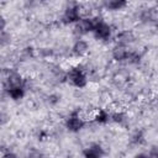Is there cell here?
<instances>
[{"instance_id": "2e32d148", "label": "cell", "mask_w": 158, "mask_h": 158, "mask_svg": "<svg viewBox=\"0 0 158 158\" xmlns=\"http://www.w3.org/2000/svg\"><path fill=\"white\" fill-rule=\"evenodd\" d=\"M146 143V136L144 132L141 130L135 131L130 137V144L133 147H142Z\"/></svg>"}, {"instance_id": "ac0fdd59", "label": "cell", "mask_w": 158, "mask_h": 158, "mask_svg": "<svg viewBox=\"0 0 158 158\" xmlns=\"http://www.w3.org/2000/svg\"><path fill=\"white\" fill-rule=\"evenodd\" d=\"M46 101H47V104H48L49 106H56V105L59 104L60 96H59L58 94H56V93H52V94H49V95L46 96Z\"/></svg>"}, {"instance_id": "e0dca14e", "label": "cell", "mask_w": 158, "mask_h": 158, "mask_svg": "<svg viewBox=\"0 0 158 158\" xmlns=\"http://www.w3.org/2000/svg\"><path fill=\"white\" fill-rule=\"evenodd\" d=\"M11 38H12V37H11L10 31H6V28L1 30V35H0V44H1L2 48L10 46V43H11Z\"/></svg>"}, {"instance_id": "5b68a950", "label": "cell", "mask_w": 158, "mask_h": 158, "mask_svg": "<svg viewBox=\"0 0 158 158\" xmlns=\"http://www.w3.org/2000/svg\"><path fill=\"white\" fill-rule=\"evenodd\" d=\"M91 35L94 36L95 40H98L100 42H107L114 36V28L109 22H106L101 17H98V21L95 23V27H94Z\"/></svg>"}, {"instance_id": "7c38bea8", "label": "cell", "mask_w": 158, "mask_h": 158, "mask_svg": "<svg viewBox=\"0 0 158 158\" xmlns=\"http://www.w3.org/2000/svg\"><path fill=\"white\" fill-rule=\"evenodd\" d=\"M128 5V0H104L102 7L106 11H121L126 9Z\"/></svg>"}, {"instance_id": "d6986e66", "label": "cell", "mask_w": 158, "mask_h": 158, "mask_svg": "<svg viewBox=\"0 0 158 158\" xmlns=\"http://www.w3.org/2000/svg\"><path fill=\"white\" fill-rule=\"evenodd\" d=\"M146 156H147V157H158V148H156V147L151 148V149L146 153Z\"/></svg>"}, {"instance_id": "9c48e42d", "label": "cell", "mask_w": 158, "mask_h": 158, "mask_svg": "<svg viewBox=\"0 0 158 158\" xmlns=\"http://www.w3.org/2000/svg\"><path fill=\"white\" fill-rule=\"evenodd\" d=\"M27 84L25 85H20V86H14V88H10V89H6V90H2L4 94L12 101H20L22 100L26 94H27Z\"/></svg>"}, {"instance_id": "6da1fadb", "label": "cell", "mask_w": 158, "mask_h": 158, "mask_svg": "<svg viewBox=\"0 0 158 158\" xmlns=\"http://www.w3.org/2000/svg\"><path fill=\"white\" fill-rule=\"evenodd\" d=\"M65 81L77 89H84L89 84V75L85 65L77 64L65 70Z\"/></svg>"}, {"instance_id": "ba28073f", "label": "cell", "mask_w": 158, "mask_h": 158, "mask_svg": "<svg viewBox=\"0 0 158 158\" xmlns=\"http://www.w3.org/2000/svg\"><path fill=\"white\" fill-rule=\"evenodd\" d=\"M130 53H131L130 47L122 46V44H118V43H115L114 47L111 48V58L115 62L121 63V64H126Z\"/></svg>"}, {"instance_id": "5bb4252c", "label": "cell", "mask_w": 158, "mask_h": 158, "mask_svg": "<svg viewBox=\"0 0 158 158\" xmlns=\"http://www.w3.org/2000/svg\"><path fill=\"white\" fill-rule=\"evenodd\" d=\"M110 122H112V123H115V125H118V126H125V125H127V122H128V115H127L125 111H122V110L111 111Z\"/></svg>"}, {"instance_id": "8fae6325", "label": "cell", "mask_w": 158, "mask_h": 158, "mask_svg": "<svg viewBox=\"0 0 158 158\" xmlns=\"http://www.w3.org/2000/svg\"><path fill=\"white\" fill-rule=\"evenodd\" d=\"M135 40H136V37H135L133 32L130 31V30L120 31L115 36V43H118V44H122V46H127V47H130L135 42Z\"/></svg>"}, {"instance_id": "4fadbf2b", "label": "cell", "mask_w": 158, "mask_h": 158, "mask_svg": "<svg viewBox=\"0 0 158 158\" xmlns=\"http://www.w3.org/2000/svg\"><path fill=\"white\" fill-rule=\"evenodd\" d=\"M110 115H111V111H109L106 109H98L93 114L91 120L96 125H106L110 122Z\"/></svg>"}, {"instance_id": "52a82bcc", "label": "cell", "mask_w": 158, "mask_h": 158, "mask_svg": "<svg viewBox=\"0 0 158 158\" xmlns=\"http://www.w3.org/2000/svg\"><path fill=\"white\" fill-rule=\"evenodd\" d=\"M88 52H89V43L83 37H77L69 49V54L74 58H83L84 56L88 54Z\"/></svg>"}, {"instance_id": "7a4b0ae2", "label": "cell", "mask_w": 158, "mask_h": 158, "mask_svg": "<svg viewBox=\"0 0 158 158\" xmlns=\"http://www.w3.org/2000/svg\"><path fill=\"white\" fill-rule=\"evenodd\" d=\"M83 16H84V14H83L81 4L78 1H70L67 4V6L64 7V10L62 12L60 22L63 25H74Z\"/></svg>"}, {"instance_id": "30bf717a", "label": "cell", "mask_w": 158, "mask_h": 158, "mask_svg": "<svg viewBox=\"0 0 158 158\" xmlns=\"http://www.w3.org/2000/svg\"><path fill=\"white\" fill-rule=\"evenodd\" d=\"M105 154H106L105 148L98 142H93L83 149V156L86 158H99V157H102Z\"/></svg>"}, {"instance_id": "3957f363", "label": "cell", "mask_w": 158, "mask_h": 158, "mask_svg": "<svg viewBox=\"0 0 158 158\" xmlns=\"http://www.w3.org/2000/svg\"><path fill=\"white\" fill-rule=\"evenodd\" d=\"M86 117L78 110H73L70 111L65 118H64V127L67 131L72 132V133H78L80 132L85 125H86Z\"/></svg>"}, {"instance_id": "277c9868", "label": "cell", "mask_w": 158, "mask_h": 158, "mask_svg": "<svg viewBox=\"0 0 158 158\" xmlns=\"http://www.w3.org/2000/svg\"><path fill=\"white\" fill-rule=\"evenodd\" d=\"M99 16H83L78 22L73 25V33L75 37H83L88 33H93L95 23Z\"/></svg>"}, {"instance_id": "9a60e30c", "label": "cell", "mask_w": 158, "mask_h": 158, "mask_svg": "<svg viewBox=\"0 0 158 158\" xmlns=\"http://www.w3.org/2000/svg\"><path fill=\"white\" fill-rule=\"evenodd\" d=\"M137 19L143 23H153L157 21V16L153 9H143L139 11Z\"/></svg>"}, {"instance_id": "8992f818", "label": "cell", "mask_w": 158, "mask_h": 158, "mask_svg": "<svg viewBox=\"0 0 158 158\" xmlns=\"http://www.w3.org/2000/svg\"><path fill=\"white\" fill-rule=\"evenodd\" d=\"M26 79L15 69L7 68L2 72V90L14 88V86H20L25 85Z\"/></svg>"}]
</instances>
